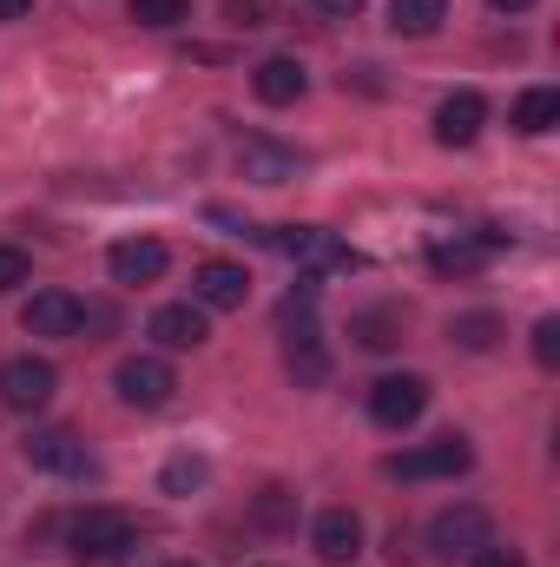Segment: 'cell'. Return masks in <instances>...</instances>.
I'll return each instance as SVG.
<instances>
[{"label": "cell", "mask_w": 560, "mask_h": 567, "mask_svg": "<svg viewBox=\"0 0 560 567\" xmlns=\"http://www.w3.org/2000/svg\"><path fill=\"white\" fill-rule=\"evenodd\" d=\"M53 390H60V370H53L46 357H7V363H0V403H7V410L33 416V410L53 403Z\"/></svg>", "instance_id": "cell-4"}, {"label": "cell", "mask_w": 560, "mask_h": 567, "mask_svg": "<svg viewBox=\"0 0 560 567\" xmlns=\"http://www.w3.org/2000/svg\"><path fill=\"white\" fill-rule=\"evenodd\" d=\"M165 265H172V251H165L158 238H126V245H113V251H106L113 284H158V278H165Z\"/></svg>", "instance_id": "cell-13"}, {"label": "cell", "mask_w": 560, "mask_h": 567, "mask_svg": "<svg viewBox=\"0 0 560 567\" xmlns=\"http://www.w3.org/2000/svg\"><path fill=\"white\" fill-rule=\"evenodd\" d=\"M535 363H541V370L560 363V317H541V323H535Z\"/></svg>", "instance_id": "cell-26"}, {"label": "cell", "mask_w": 560, "mask_h": 567, "mask_svg": "<svg viewBox=\"0 0 560 567\" xmlns=\"http://www.w3.org/2000/svg\"><path fill=\"white\" fill-rule=\"evenodd\" d=\"M350 337H356L363 350H396V343H403V310H390V303H383V310H356V317H350Z\"/></svg>", "instance_id": "cell-20"}, {"label": "cell", "mask_w": 560, "mask_h": 567, "mask_svg": "<svg viewBox=\"0 0 560 567\" xmlns=\"http://www.w3.org/2000/svg\"><path fill=\"white\" fill-rule=\"evenodd\" d=\"M20 323H27L33 337H80V330H86V303H80L73 290H40V297L20 310Z\"/></svg>", "instance_id": "cell-11"}, {"label": "cell", "mask_w": 560, "mask_h": 567, "mask_svg": "<svg viewBox=\"0 0 560 567\" xmlns=\"http://www.w3.org/2000/svg\"><path fill=\"white\" fill-rule=\"evenodd\" d=\"M27 278H33V258L20 245H0V290H20Z\"/></svg>", "instance_id": "cell-25"}, {"label": "cell", "mask_w": 560, "mask_h": 567, "mask_svg": "<svg viewBox=\"0 0 560 567\" xmlns=\"http://www.w3.org/2000/svg\"><path fill=\"white\" fill-rule=\"evenodd\" d=\"M488 251H495V231H488V238H462V245H435L428 265H435L442 278H475V271L488 265Z\"/></svg>", "instance_id": "cell-19"}, {"label": "cell", "mask_w": 560, "mask_h": 567, "mask_svg": "<svg viewBox=\"0 0 560 567\" xmlns=\"http://www.w3.org/2000/svg\"><path fill=\"white\" fill-rule=\"evenodd\" d=\"M442 20H448V0H390V27L403 40H428Z\"/></svg>", "instance_id": "cell-21"}, {"label": "cell", "mask_w": 560, "mask_h": 567, "mask_svg": "<svg viewBox=\"0 0 560 567\" xmlns=\"http://www.w3.org/2000/svg\"><path fill=\"white\" fill-rule=\"evenodd\" d=\"M158 482H165V495H185V488H198V482H205V462H198V455H172Z\"/></svg>", "instance_id": "cell-24"}, {"label": "cell", "mask_w": 560, "mask_h": 567, "mask_svg": "<svg viewBox=\"0 0 560 567\" xmlns=\"http://www.w3.org/2000/svg\"><path fill=\"white\" fill-rule=\"evenodd\" d=\"M468 462H475L468 435H435V442H422V449L390 455V475H396V482H442V475H468Z\"/></svg>", "instance_id": "cell-3"}, {"label": "cell", "mask_w": 560, "mask_h": 567, "mask_svg": "<svg viewBox=\"0 0 560 567\" xmlns=\"http://www.w3.org/2000/svg\"><path fill=\"white\" fill-rule=\"evenodd\" d=\"M66 542H73V561H113L139 542V522L126 508H86V515H73Z\"/></svg>", "instance_id": "cell-2"}, {"label": "cell", "mask_w": 560, "mask_h": 567, "mask_svg": "<svg viewBox=\"0 0 560 567\" xmlns=\"http://www.w3.org/2000/svg\"><path fill=\"white\" fill-rule=\"evenodd\" d=\"M468 561H475V567H528V561H521V548H495V542H488V548H475Z\"/></svg>", "instance_id": "cell-27"}, {"label": "cell", "mask_w": 560, "mask_h": 567, "mask_svg": "<svg viewBox=\"0 0 560 567\" xmlns=\"http://www.w3.org/2000/svg\"><path fill=\"white\" fill-rule=\"evenodd\" d=\"M310 548L323 561H356L363 555V515L356 508H323L317 528H310Z\"/></svg>", "instance_id": "cell-12"}, {"label": "cell", "mask_w": 560, "mask_h": 567, "mask_svg": "<svg viewBox=\"0 0 560 567\" xmlns=\"http://www.w3.org/2000/svg\"><path fill=\"white\" fill-rule=\"evenodd\" d=\"M126 7H133L139 27H178V20H191V0H126Z\"/></svg>", "instance_id": "cell-23"}, {"label": "cell", "mask_w": 560, "mask_h": 567, "mask_svg": "<svg viewBox=\"0 0 560 567\" xmlns=\"http://www.w3.org/2000/svg\"><path fill=\"white\" fill-rule=\"evenodd\" d=\"M554 126H560V93L554 86H528V93L515 100V133L541 140V133H554Z\"/></svg>", "instance_id": "cell-18"}, {"label": "cell", "mask_w": 560, "mask_h": 567, "mask_svg": "<svg viewBox=\"0 0 560 567\" xmlns=\"http://www.w3.org/2000/svg\"><path fill=\"white\" fill-rule=\"evenodd\" d=\"M27 462L46 468V475H93V455L73 429H33L27 435Z\"/></svg>", "instance_id": "cell-10"}, {"label": "cell", "mask_w": 560, "mask_h": 567, "mask_svg": "<svg viewBox=\"0 0 560 567\" xmlns=\"http://www.w3.org/2000/svg\"><path fill=\"white\" fill-rule=\"evenodd\" d=\"M481 126H488V100H481V93H448V100L435 106V140L442 145H475Z\"/></svg>", "instance_id": "cell-14"}, {"label": "cell", "mask_w": 560, "mask_h": 567, "mask_svg": "<svg viewBox=\"0 0 560 567\" xmlns=\"http://www.w3.org/2000/svg\"><path fill=\"white\" fill-rule=\"evenodd\" d=\"M238 172L258 178V185H283V178H297V152L271 140H245L238 145Z\"/></svg>", "instance_id": "cell-17"}, {"label": "cell", "mask_w": 560, "mask_h": 567, "mask_svg": "<svg viewBox=\"0 0 560 567\" xmlns=\"http://www.w3.org/2000/svg\"><path fill=\"white\" fill-rule=\"evenodd\" d=\"M488 7H495V13H528L535 0H488Z\"/></svg>", "instance_id": "cell-31"}, {"label": "cell", "mask_w": 560, "mask_h": 567, "mask_svg": "<svg viewBox=\"0 0 560 567\" xmlns=\"http://www.w3.org/2000/svg\"><path fill=\"white\" fill-rule=\"evenodd\" d=\"M283 330V363L297 383H323L330 377V357H323V330H317V278H303V290H290L278 310Z\"/></svg>", "instance_id": "cell-1"}, {"label": "cell", "mask_w": 560, "mask_h": 567, "mask_svg": "<svg viewBox=\"0 0 560 567\" xmlns=\"http://www.w3.org/2000/svg\"><path fill=\"white\" fill-rule=\"evenodd\" d=\"M172 567H191V561H172Z\"/></svg>", "instance_id": "cell-32"}, {"label": "cell", "mask_w": 560, "mask_h": 567, "mask_svg": "<svg viewBox=\"0 0 560 567\" xmlns=\"http://www.w3.org/2000/svg\"><path fill=\"white\" fill-rule=\"evenodd\" d=\"M448 337H455L462 350H495V343H501V317H495V310H468V317L448 323Z\"/></svg>", "instance_id": "cell-22"}, {"label": "cell", "mask_w": 560, "mask_h": 567, "mask_svg": "<svg viewBox=\"0 0 560 567\" xmlns=\"http://www.w3.org/2000/svg\"><path fill=\"white\" fill-rule=\"evenodd\" d=\"M317 13H330V20H356L363 13V0H310Z\"/></svg>", "instance_id": "cell-29"}, {"label": "cell", "mask_w": 560, "mask_h": 567, "mask_svg": "<svg viewBox=\"0 0 560 567\" xmlns=\"http://www.w3.org/2000/svg\"><path fill=\"white\" fill-rule=\"evenodd\" d=\"M191 297H198L205 310H245V297H251V271L231 265V258H205V265L191 271Z\"/></svg>", "instance_id": "cell-8"}, {"label": "cell", "mask_w": 560, "mask_h": 567, "mask_svg": "<svg viewBox=\"0 0 560 567\" xmlns=\"http://www.w3.org/2000/svg\"><path fill=\"white\" fill-rule=\"evenodd\" d=\"M271 245H278L290 265H310V271H356V251H350L343 238L317 231V225H278Z\"/></svg>", "instance_id": "cell-5"}, {"label": "cell", "mask_w": 560, "mask_h": 567, "mask_svg": "<svg viewBox=\"0 0 560 567\" xmlns=\"http://www.w3.org/2000/svg\"><path fill=\"white\" fill-rule=\"evenodd\" d=\"M145 330H152V343H165V350H198V343L211 337V330H205V310H198V303H158Z\"/></svg>", "instance_id": "cell-15"}, {"label": "cell", "mask_w": 560, "mask_h": 567, "mask_svg": "<svg viewBox=\"0 0 560 567\" xmlns=\"http://www.w3.org/2000/svg\"><path fill=\"white\" fill-rule=\"evenodd\" d=\"M225 13H231L238 27H265V0H225Z\"/></svg>", "instance_id": "cell-28"}, {"label": "cell", "mask_w": 560, "mask_h": 567, "mask_svg": "<svg viewBox=\"0 0 560 567\" xmlns=\"http://www.w3.org/2000/svg\"><path fill=\"white\" fill-rule=\"evenodd\" d=\"M251 93L265 100V106H297L303 93H310V73H303V60H265L258 73H251Z\"/></svg>", "instance_id": "cell-16"}, {"label": "cell", "mask_w": 560, "mask_h": 567, "mask_svg": "<svg viewBox=\"0 0 560 567\" xmlns=\"http://www.w3.org/2000/svg\"><path fill=\"white\" fill-rule=\"evenodd\" d=\"M495 542V522H488V508H475V502H462V508H442L435 522H428V548L435 555H475V548H488Z\"/></svg>", "instance_id": "cell-7"}, {"label": "cell", "mask_w": 560, "mask_h": 567, "mask_svg": "<svg viewBox=\"0 0 560 567\" xmlns=\"http://www.w3.org/2000/svg\"><path fill=\"white\" fill-rule=\"evenodd\" d=\"M422 410H428V383H422V377H383V383L370 390L376 429H409Z\"/></svg>", "instance_id": "cell-9"}, {"label": "cell", "mask_w": 560, "mask_h": 567, "mask_svg": "<svg viewBox=\"0 0 560 567\" xmlns=\"http://www.w3.org/2000/svg\"><path fill=\"white\" fill-rule=\"evenodd\" d=\"M33 13V0H0V20H27Z\"/></svg>", "instance_id": "cell-30"}, {"label": "cell", "mask_w": 560, "mask_h": 567, "mask_svg": "<svg viewBox=\"0 0 560 567\" xmlns=\"http://www.w3.org/2000/svg\"><path fill=\"white\" fill-rule=\"evenodd\" d=\"M113 390H120L126 410H165L172 390H178V377H172L165 357H126V363L113 370Z\"/></svg>", "instance_id": "cell-6"}]
</instances>
